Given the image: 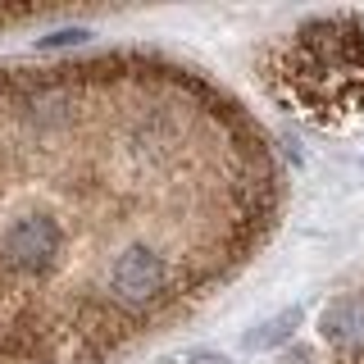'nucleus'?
Masks as SVG:
<instances>
[{
	"label": "nucleus",
	"instance_id": "f257e3e1",
	"mask_svg": "<svg viewBox=\"0 0 364 364\" xmlns=\"http://www.w3.org/2000/svg\"><path fill=\"white\" fill-rule=\"evenodd\" d=\"M323 337L337 346L346 364H364V296H346V301L323 310Z\"/></svg>",
	"mask_w": 364,
	"mask_h": 364
},
{
	"label": "nucleus",
	"instance_id": "f03ea898",
	"mask_svg": "<svg viewBox=\"0 0 364 364\" xmlns=\"http://www.w3.org/2000/svg\"><path fill=\"white\" fill-rule=\"evenodd\" d=\"M296 323H301V310H287V314L269 318L259 333H250V337H246V346H250V350H269V346H278V341H287Z\"/></svg>",
	"mask_w": 364,
	"mask_h": 364
},
{
	"label": "nucleus",
	"instance_id": "7ed1b4c3",
	"mask_svg": "<svg viewBox=\"0 0 364 364\" xmlns=\"http://www.w3.org/2000/svg\"><path fill=\"white\" fill-rule=\"evenodd\" d=\"M191 364H223V360H219V355H196Z\"/></svg>",
	"mask_w": 364,
	"mask_h": 364
}]
</instances>
